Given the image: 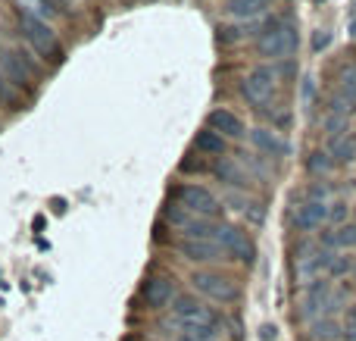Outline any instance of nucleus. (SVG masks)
I'll return each mask as SVG.
<instances>
[{"label": "nucleus", "mask_w": 356, "mask_h": 341, "mask_svg": "<svg viewBox=\"0 0 356 341\" xmlns=\"http://www.w3.org/2000/svg\"><path fill=\"white\" fill-rule=\"evenodd\" d=\"M269 3L272 0H228L225 10H228V16H234V19H253L269 10Z\"/></svg>", "instance_id": "nucleus-17"}, {"label": "nucleus", "mask_w": 356, "mask_h": 341, "mask_svg": "<svg viewBox=\"0 0 356 341\" xmlns=\"http://www.w3.org/2000/svg\"><path fill=\"white\" fill-rule=\"evenodd\" d=\"M338 241H341V251L344 248H356V223H347L338 229Z\"/></svg>", "instance_id": "nucleus-29"}, {"label": "nucleus", "mask_w": 356, "mask_h": 341, "mask_svg": "<svg viewBox=\"0 0 356 341\" xmlns=\"http://www.w3.org/2000/svg\"><path fill=\"white\" fill-rule=\"evenodd\" d=\"M181 169H184V173H203L207 166H203L200 160H184V163H181Z\"/></svg>", "instance_id": "nucleus-31"}, {"label": "nucleus", "mask_w": 356, "mask_h": 341, "mask_svg": "<svg viewBox=\"0 0 356 341\" xmlns=\"http://www.w3.org/2000/svg\"><path fill=\"white\" fill-rule=\"evenodd\" d=\"M250 144L263 157H272V160H282V157L291 154V144L284 141V138H278L272 129H253L250 132Z\"/></svg>", "instance_id": "nucleus-12"}, {"label": "nucleus", "mask_w": 356, "mask_h": 341, "mask_svg": "<svg viewBox=\"0 0 356 341\" xmlns=\"http://www.w3.org/2000/svg\"><path fill=\"white\" fill-rule=\"evenodd\" d=\"M347 129H350V119H347V116H328V113H325V119H322V132H325L328 138L347 135Z\"/></svg>", "instance_id": "nucleus-23"}, {"label": "nucleus", "mask_w": 356, "mask_h": 341, "mask_svg": "<svg viewBox=\"0 0 356 341\" xmlns=\"http://www.w3.org/2000/svg\"><path fill=\"white\" fill-rule=\"evenodd\" d=\"M328 223L334 225V229H341V225H347L350 223V204H347V200H332V204H328Z\"/></svg>", "instance_id": "nucleus-22"}, {"label": "nucleus", "mask_w": 356, "mask_h": 341, "mask_svg": "<svg viewBox=\"0 0 356 341\" xmlns=\"http://www.w3.org/2000/svg\"><path fill=\"white\" fill-rule=\"evenodd\" d=\"M356 269V263H353V257H347V254H334V260H332V267H328V276L332 279H344V276H350Z\"/></svg>", "instance_id": "nucleus-24"}, {"label": "nucleus", "mask_w": 356, "mask_h": 341, "mask_svg": "<svg viewBox=\"0 0 356 341\" xmlns=\"http://www.w3.org/2000/svg\"><path fill=\"white\" fill-rule=\"evenodd\" d=\"M344 326H350V323H356V304H350V307H344V319H341Z\"/></svg>", "instance_id": "nucleus-32"}, {"label": "nucleus", "mask_w": 356, "mask_h": 341, "mask_svg": "<svg viewBox=\"0 0 356 341\" xmlns=\"http://www.w3.org/2000/svg\"><path fill=\"white\" fill-rule=\"evenodd\" d=\"M44 3H47L54 13H69L72 10V0H44Z\"/></svg>", "instance_id": "nucleus-30"}, {"label": "nucleus", "mask_w": 356, "mask_h": 341, "mask_svg": "<svg viewBox=\"0 0 356 341\" xmlns=\"http://www.w3.org/2000/svg\"><path fill=\"white\" fill-rule=\"evenodd\" d=\"M338 94L356 106V66H344L338 72Z\"/></svg>", "instance_id": "nucleus-19"}, {"label": "nucleus", "mask_w": 356, "mask_h": 341, "mask_svg": "<svg viewBox=\"0 0 356 341\" xmlns=\"http://www.w3.org/2000/svg\"><path fill=\"white\" fill-rule=\"evenodd\" d=\"M191 285L200 294H207L209 301H216V304H232V301H238V285L222 273H194L191 276Z\"/></svg>", "instance_id": "nucleus-7"}, {"label": "nucleus", "mask_w": 356, "mask_h": 341, "mask_svg": "<svg viewBox=\"0 0 356 341\" xmlns=\"http://www.w3.org/2000/svg\"><path fill=\"white\" fill-rule=\"evenodd\" d=\"M297 47H300V35H297V29L291 22H284V19L266 22V29L259 31V38H257V54L263 56V60H291V56L297 54Z\"/></svg>", "instance_id": "nucleus-1"}, {"label": "nucleus", "mask_w": 356, "mask_h": 341, "mask_svg": "<svg viewBox=\"0 0 356 341\" xmlns=\"http://www.w3.org/2000/svg\"><path fill=\"white\" fill-rule=\"evenodd\" d=\"M291 223H294L297 232H322L328 225V204L307 198L303 204L294 207V213H291Z\"/></svg>", "instance_id": "nucleus-8"}, {"label": "nucleus", "mask_w": 356, "mask_h": 341, "mask_svg": "<svg viewBox=\"0 0 356 341\" xmlns=\"http://www.w3.org/2000/svg\"><path fill=\"white\" fill-rule=\"evenodd\" d=\"M216 244H219L222 251H225V257H232V260L244 263V267H250L253 260H257V244L250 241V235H247L244 229H238V225H228V223H219V229H216Z\"/></svg>", "instance_id": "nucleus-4"}, {"label": "nucleus", "mask_w": 356, "mask_h": 341, "mask_svg": "<svg viewBox=\"0 0 356 341\" xmlns=\"http://www.w3.org/2000/svg\"><path fill=\"white\" fill-rule=\"evenodd\" d=\"M307 198L309 200H322V204H332L334 200V191L328 185H322V182H313V185L307 188Z\"/></svg>", "instance_id": "nucleus-26"}, {"label": "nucleus", "mask_w": 356, "mask_h": 341, "mask_svg": "<svg viewBox=\"0 0 356 341\" xmlns=\"http://www.w3.org/2000/svg\"><path fill=\"white\" fill-rule=\"evenodd\" d=\"M275 326H263V329H259V335H263V341H275Z\"/></svg>", "instance_id": "nucleus-33"}, {"label": "nucleus", "mask_w": 356, "mask_h": 341, "mask_svg": "<svg viewBox=\"0 0 356 341\" xmlns=\"http://www.w3.org/2000/svg\"><path fill=\"white\" fill-rule=\"evenodd\" d=\"M216 341H219V338H216Z\"/></svg>", "instance_id": "nucleus-36"}, {"label": "nucleus", "mask_w": 356, "mask_h": 341, "mask_svg": "<svg viewBox=\"0 0 356 341\" xmlns=\"http://www.w3.org/2000/svg\"><path fill=\"white\" fill-rule=\"evenodd\" d=\"M0 94H3V100L13 106V110H19V106H22V88H16L13 81L0 79Z\"/></svg>", "instance_id": "nucleus-25"}, {"label": "nucleus", "mask_w": 356, "mask_h": 341, "mask_svg": "<svg viewBox=\"0 0 356 341\" xmlns=\"http://www.w3.org/2000/svg\"><path fill=\"white\" fill-rule=\"evenodd\" d=\"M319 248H325V251H341L338 229H334V225H328V229H322V235H319Z\"/></svg>", "instance_id": "nucleus-28"}, {"label": "nucleus", "mask_w": 356, "mask_h": 341, "mask_svg": "<svg viewBox=\"0 0 356 341\" xmlns=\"http://www.w3.org/2000/svg\"><path fill=\"white\" fill-rule=\"evenodd\" d=\"M313 100H316V79H313V75H307V79L300 81V104L309 110V106H313Z\"/></svg>", "instance_id": "nucleus-27"}, {"label": "nucleus", "mask_w": 356, "mask_h": 341, "mask_svg": "<svg viewBox=\"0 0 356 341\" xmlns=\"http://www.w3.org/2000/svg\"><path fill=\"white\" fill-rule=\"evenodd\" d=\"M141 294H144V301H147L150 310H163V307L175 298V282L166 279V276H154V279L144 282Z\"/></svg>", "instance_id": "nucleus-11"}, {"label": "nucleus", "mask_w": 356, "mask_h": 341, "mask_svg": "<svg viewBox=\"0 0 356 341\" xmlns=\"http://www.w3.org/2000/svg\"><path fill=\"white\" fill-rule=\"evenodd\" d=\"M19 25H22V35L29 38V44L44 56V60L63 63V44L47 22H41L31 10H22V6H19Z\"/></svg>", "instance_id": "nucleus-3"}, {"label": "nucleus", "mask_w": 356, "mask_h": 341, "mask_svg": "<svg viewBox=\"0 0 356 341\" xmlns=\"http://www.w3.org/2000/svg\"><path fill=\"white\" fill-rule=\"evenodd\" d=\"M216 175H219L225 185L241 188V191H247V185H250V179H247L244 169H241L234 160H219V166H216Z\"/></svg>", "instance_id": "nucleus-18"}, {"label": "nucleus", "mask_w": 356, "mask_h": 341, "mask_svg": "<svg viewBox=\"0 0 356 341\" xmlns=\"http://www.w3.org/2000/svg\"><path fill=\"white\" fill-rule=\"evenodd\" d=\"M325 44H328V35H325V31H319V35H316V41H313V47H316V50H322Z\"/></svg>", "instance_id": "nucleus-34"}, {"label": "nucleus", "mask_w": 356, "mask_h": 341, "mask_svg": "<svg viewBox=\"0 0 356 341\" xmlns=\"http://www.w3.org/2000/svg\"><path fill=\"white\" fill-rule=\"evenodd\" d=\"M194 148L200 150V154H207V157H222L228 150V141L219 135V132H213V129H200L194 135Z\"/></svg>", "instance_id": "nucleus-16"}, {"label": "nucleus", "mask_w": 356, "mask_h": 341, "mask_svg": "<svg viewBox=\"0 0 356 341\" xmlns=\"http://www.w3.org/2000/svg\"><path fill=\"white\" fill-rule=\"evenodd\" d=\"M207 129H213V132H219L222 138H244V122H241V116L238 113H232V110H225V106H219V110H213L207 116Z\"/></svg>", "instance_id": "nucleus-13"}, {"label": "nucleus", "mask_w": 356, "mask_h": 341, "mask_svg": "<svg viewBox=\"0 0 356 341\" xmlns=\"http://www.w3.org/2000/svg\"><path fill=\"white\" fill-rule=\"evenodd\" d=\"M172 326L184 335V332H191V329L216 326V313L197 298H178L172 307Z\"/></svg>", "instance_id": "nucleus-5"}, {"label": "nucleus", "mask_w": 356, "mask_h": 341, "mask_svg": "<svg viewBox=\"0 0 356 341\" xmlns=\"http://www.w3.org/2000/svg\"><path fill=\"white\" fill-rule=\"evenodd\" d=\"M325 154L338 163H353L356 160V138L353 135H341V138H325Z\"/></svg>", "instance_id": "nucleus-14"}, {"label": "nucleus", "mask_w": 356, "mask_h": 341, "mask_svg": "<svg viewBox=\"0 0 356 341\" xmlns=\"http://www.w3.org/2000/svg\"><path fill=\"white\" fill-rule=\"evenodd\" d=\"M278 79H282V72H278L275 66H257L244 75L241 94H244V100L253 106V110L272 113L275 97H278Z\"/></svg>", "instance_id": "nucleus-2"}, {"label": "nucleus", "mask_w": 356, "mask_h": 341, "mask_svg": "<svg viewBox=\"0 0 356 341\" xmlns=\"http://www.w3.org/2000/svg\"><path fill=\"white\" fill-rule=\"evenodd\" d=\"M178 251H181V257L191 260V263H219V260H225V251H222L216 241H191V238H181Z\"/></svg>", "instance_id": "nucleus-10"}, {"label": "nucleus", "mask_w": 356, "mask_h": 341, "mask_svg": "<svg viewBox=\"0 0 356 341\" xmlns=\"http://www.w3.org/2000/svg\"><path fill=\"white\" fill-rule=\"evenodd\" d=\"M309 338L313 341H344V323L334 317H322L309 323Z\"/></svg>", "instance_id": "nucleus-15"}, {"label": "nucleus", "mask_w": 356, "mask_h": 341, "mask_svg": "<svg viewBox=\"0 0 356 341\" xmlns=\"http://www.w3.org/2000/svg\"><path fill=\"white\" fill-rule=\"evenodd\" d=\"M0 79L13 81L16 88H25V85H31V81L38 79V69L31 66L29 60H22V54L10 50V54L0 56Z\"/></svg>", "instance_id": "nucleus-9"}, {"label": "nucleus", "mask_w": 356, "mask_h": 341, "mask_svg": "<svg viewBox=\"0 0 356 341\" xmlns=\"http://www.w3.org/2000/svg\"><path fill=\"white\" fill-rule=\"evenodd\" d=\"M353 110H356V106L347 97H341L338 91L328 94V100H325V113H328V116H347V119H350Z\"/></svg>", "instance_id": "nucleus-21"}, {"label": "nucleus", "mask_w": 356, "mask_h": 341, "mask_svg": "<svg viewBox=\"0 0 356 341\" xmlns=\"http://www.w3.org/2000/svg\"><path fill=\"white\" fill-rule=\"evenodd\" d=\"M175 204L184 207L188 213H194V216H200V219H216L222 213L216 194L203 185H181L175 191Z\"/></svg>", "instance_id": "nucleus-6"}, {"label": "nucleus", "mask_w": 356, "mask_h": 341, "mask_svg": "<svg viewBox=\"0 0 356 341\" xmlns=\"http://www.w3.org/2000/svg\"><path fill=\"white\" fill-rule=\"evenodd\" d=\"M344 341H356V323L344 326Z\"/></svg>", "instance_id": "nucleus-35"}, {"label": "nucleus", "mask_w": 356, "mask_h": 341, "mask_svg": "<svg viewBox=\"0 0 356 341\" xmlns=\"http://www.w3.org/2000/svg\"><path fill=\"white\" fill-rule=\"evenodd\" d=\"M334 169V160L325 154V150H313V154L307 157V173L309 175H328Z\"/></svg>", "instance_id": "nucleus-20"}]
</instances>
